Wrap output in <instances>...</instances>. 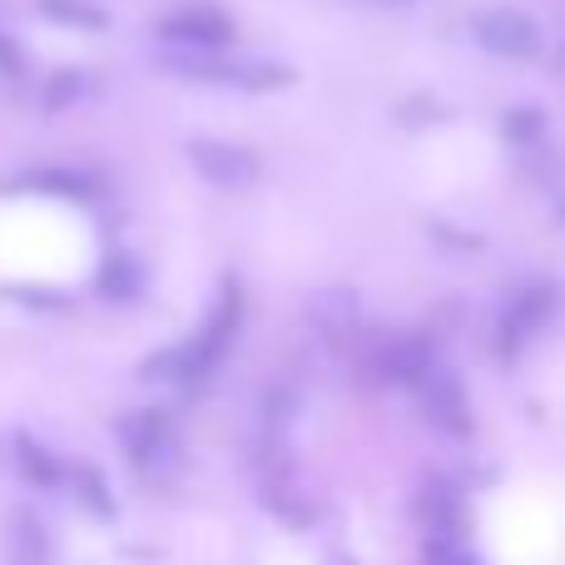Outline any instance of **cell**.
I'll use <instances>...</instances> for the list:
<instances>
[{
	"label": "cell",
	"mask_w": 565,
	"mask_h": 565,
	"mask_svg": "<svg viewBox=\"0 0 565 565\" xmlns=\"http://www.w3.org/2000/svg\"><path fill=\"white\" fill-rule=\"evenodd\" d=\"M20 189H35V194H50V199H89V179L75 174V169H30L20 179Z\"/></svg>",
	"instance_id": "cell-13"
},
{
	"label": "cell",
	"mask_w": 565,
	"mask_h": 565,
	"mask_svg": "<svg viewBox=\"0 0 565 565\" xmlns=\"http://www.w3.org/2000/svg\"><path fill=\"white\" fill-rule=\"evenodd\" d=\"M35 10H40V20L70 25V30H105L109 25V10L89 6V0H35Z\"/></svg>",
	"instance_id": "cell-11"
},
{
	"label": "cell",
	"mask_w": 565,
	"mask_h": 565,
	"mask_svg": "<svg viewBox=\"0 0 565 565\" xmlns=\"http://www.w3.org/2000/svg\"><path fill=\"white\" fill-rule=\"evenodd\" d=\"M427 565H481L461 541H427Z\"/></svg>",
	"instance_id": "cell-17"
},
{
	"label": "cell",
	"mask_w": 565,
	"mask_h": 565,
	"mask_svg": "<svg viewBox=\"0 0 565 565\" xmlns=\"http://www.w3.org/2000/svg\"><path fill=\"white\" fill-rule=\"evenodd\" d=\"M422 521L431 526V541H457V526H461V501H457V491L427 487V497H422Z\"/></svg>",
	"instance_id": "cell-12"
},
{
	"label": "cell",
	"mask_w": 565,
	"mask_h": 565,
	"mask_svg": "<svg viewBox=\"0 0 565 565\" xmlns=\"http://www.w3.org/2000/svg\"><path fill=\"white\" fill-rule=\"evenodd\" d=\"M477 40L501 60H536L541 55V25L516 6H491L471 20Z\"/></svg>",
	"instance_id": "cell-3"
},
{
	"label": "cell",
	"mask_w": 565,
	"mask_h": 565,
	"mask_svg": "<svg viewBox=\"0 0 565 565\" xmlns=\"http://www.w3.org/2000/svg\"><path fill=\"white\" fill-rule=\"evenodd\" d=\"M95 288H99V298H109V302H129V298H139V292H145V268H139L135 258L115 254V258H105V264H99Z\"/></svg>",
	"instance_id": "cell-10"
},
{
	"label": "cell",
	"mask_w": 565,
	"mask_h": 565,
	"mask_svg": "<svg viewBox=\"0 0 565 565\" xmlns=\"http://www.w3.org/2000/svg\"><path fill=\"white\" fill-rule=\"evenodd\" d=\"M377 6H412V0H377Z\"/></svg>",
	"instance_id": "cell-19"
},
{
	"label": "cell",
	"mask_w": 565,
	"mask_h": 565,
	"mask_svg": "<svg viewBox=\"0 0 565 565\" xmlns=\"http://www.w3.org/2000/svg\"><path fill=\"white\" fill-rule=\"evenodd\" d=\"M417 387H422V402H427V412H431V422H437V427H447V431H467L471 427L467 397H461V387L447 377V372L431 367Z\"/></svg>",
	"instance_id": "cell-6"
},
{
	"label": "cell",
	"mask_w": 565,
	"mask_h": 565,
	"mask_svg": "<svg viewBox=\"0 0 565 565\" xmlns=\"http://www.w3.org/2000/svg\"><path fill=\"white\" fill-rule=\"evenodd\" d=\"M189 164L214 189L258 184V154H248V149H238V145H224V139H194V145H189Z\"/></svg>",
	"instance_id": "cell-5"
},
{
	"label": "cell",
	"mask_w": 565,
	"mask_h": 565,
	"mask_svg": "<svg viewBox=\"0 0 565 565\" xmlns=\"http://www.w3.org/2000/svg\"><path fill=\"white\" fill-rule=\"evenodd\" d=\"M169 70L204 85H228V89H282L292 85V70L274 65V60H224L218 50H174L164 55Z\"/></svg>",
	"instance_id": "cell-1"
},
{
	"label": "cell",
	"mask_w": 565,
	"mask_h": 565,
	"mask_svg": "<svg viewBox=\"0 0 565 565\" xmlns=\"http://www.w3.org/2000/svg\"><path fill=\"white\" fill-rule=\"evenodd\" d=\"M6 556H10V565H50V536L35 511H15V516H10Z\"/></svg>",
	"instance_id": "cell-8"
},
{
	"label": "cell",
	"mask_w": 565,
	"mask_h": 565,
	"mask_svg": "<svg viewBox=\"0 0 565 565\" xmlns=\"http://www.w3.org/2000/svg\"><path fill=\"white\" fill-rule=\"evenodd\" d=\"M551 308H556V288H551V282H536V288L521 292V298L511 302V308L501 312V322H497V352H501V358L516 362L521 348H526V342L546 328Z\"/></svg>",
	"instance_id": "cell-4"
},
{
	"label": "cell",
	"mask_w": 565,
	"mask_h": 565,
	"mask_svg": "<svg viewBox=\"0 0 565 565\" xmlns=\"http://www.w3.org/2000/svg\"><path fill=\"white\" fill-rule=\"evenodd\" d=\"M79 89H85V75H79V70H55L45 95H40V105H45L50 115H60V109H70L79 99Z\"/></svg>",
	"instance_id": "cell-14"
},
{
	"label": "cell",
	"mask_w": 565,
	"mask_h": 565,
	"mask_svg": "<svg viewBox=\"0 0 565 565\" xmlns=\"http://www.w3.org/2000/svg\"><path fill=\"white\" fill-rule=\"evenodd\" d=\"M507 139L511 145H531V139H541V129H546V119H541V109H511L507 115Z\"/></svg>",
	"instance_id": "cell-16"
},
{
	"label": "cell",
	"mask_w": 565,
	"mask_h": 565,
	"mask_svg": "<svg viewBox=\"0 0 565 565\" xmlns=\"http://www.w3.org/2000/svg\"><path fill=\"white\" fill-rule=\"evenodd\" d=\"M0 75H25V50L10 35H0Z\"/></svg>",
	"instance_id": "cell-18"
},
{
	"label": "cell",
	"mask_w": 565,
	"mask_h": 565,
	"mask_svg": "<svg viewBox=\"0 0 565 565\" xmlns=\"http://www.w3.org/2000/svg\"><path fill=\"white\" fill-rule=\"evenodd\" d=\"M159 40L174 50H224L234 45V15L218 6H179L159 20Z\"/></svg>",
	"instance_id": "cell-2"
},
{
	"label": "cell",
	"mask_w": 565,
	"mask_h": 565,
	"mask_svg": "<svg viewBox=\"0 0 565 565\" xmlns=\"http://www.w3.org/2000/svg\"><path fill=\"white\" fill-rule=\"evenodd\" d=\"M119 441L135 461H154L169 451V422L159 412H135V417L119 422Z\"/></svg>",
	"instance_id": "cell-7"
},
{
	"label": "cell",
	"mask_w": 565,
	"mask_h": 565,
	"mask_svg": "<svg viewBox=\"0 0 565 565\" xmlns=\"http://www.w3.org/2000/svg\"><path fill=\"white\" fill-rule=\"evenodd\" d=\"M15 467H20V477H25L30 487H40V491H50V487H60V481H65V467H60L55 451L40 447V441L25 437V431L15 437Z\"/></svg>",
	"instance_id": "cell-9"
},
{
	"label": "cell",
	"mask_w": 565,
	"mask_h": 565,
	"mask_svg": "<svg viewBox=\"0 0 565 565\" xmlns=\"http://www.w3.org/2000/svg\"><path fill=\"white\" fill-rule=\"evenodd\" d=\"M75 487H79V501H85L89 511H99V516H109V511H115V501H109L105 477H99L95 467H79V471H75Z\"/></svg>",
	"instance_id": "cell-15"
}]
</instances>
